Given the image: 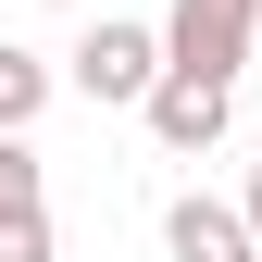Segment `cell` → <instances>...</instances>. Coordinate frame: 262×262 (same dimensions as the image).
<instances>
[{
  "instance_id": "5",
  "label": "cell",
  "mask_w": 262,
  "mask_h": 262,
  "mask_svg": "<svg viewBox=\"0 0 262 262\" xmlns=\"http://www.w3.org/2000/svg\"><path fill=\"white\" fill-rule=\"evenodd\" d=\"M38 113H50V62L0 38V138H25V125H38Z\"/></svg>"
},
{
  "instance_id": "2",
  "label": "cell",
  "mask_w": 262,
  "mask_h": 262,
  "mask_svg": "<svg viewBox=\"0 0 262 262\" xmlns=\"http://www.w3.org/2000/svg\"><path fill=\"white\" fill-rule=\"evenodd\" d=\"M150 75H162V25H88L75 38V88L88 100H150Z\"/></svg>"
},
{
  "instance_id": "8",
  "label": "cell",
  "mask_w": 262,
  "mask_h": 262,
  "mask_svg": "<svg viewBox=\"0 0 262 262\" xmlns=\"http://www.w3.org/2000/svg\"><path fill=\"white\" fill-rule=\"evenodd\" d=\"M237 212H250V237H262V162H250V200H237Z\"/></svg>"
},
{
  "instance_id": "7",
  "label": "cell",
  "mask_w": 262,
  "mask_h": 262,
  "mask_svg": "<svg viewBox=\"0 0 262 262\" xmlns=\"http://www.w3.org/2000/svg\"><path fill=\"white\" fill-rule=\"evenodd\" d=\"M25 200H38V150H25V138H0V212H25Z\"/></svg>"
},
{
  "instance_id": "1",
  "label": "cell",
  "mask_w": 262,
  "mask_h": 262,
  "mask_svg": "<svg viewBox=\"0 0 262 262\" xmlns=\"http://www.w3.org/2000/svg\"><path fill=\"white\" fill-rule=\"evenodd\" d=\"M250 25H262V0H175V25H162V75H212V88H237Z\"/></svg>"
},
{
  "instance_id": "6",
  "label": "cell",
  "mask_w": 262,
  "mask_h": 262,
  "mask_svg": "<svg viewBox=\"0 0 262 262\" xmlns=\"http://www.w3.org/2000/svg\"><path fill=\"white\" fill-rule=\"evenodd\" d=\"M0 262H50V200H25V212H0Z\"/></svg>"
},
{
  "instance_id": "4",
  "label": "cell",
  "mask_w": 262,
  "mask_h": 262,
  "mask_svg": "<svg viewBox=\"0 0 262 262\" xmlns=\"http://www.w3.org/2000/svg\"><path fill=\"white\" fill-rule=\"evenodd\" d=\"M162 250H175V262H250L262 237H250V212H237V200H200V187H187V200L162 212Z\"/></svg>"
},
{
  "instance_id": "3",
  "label": "cell",
  "mask_w": 262,
  "mask_h": 262,
  "mask_svg": "<svg viewBox=\"0 0 262 262\" xmlns=\"http://www.w3.org/2000/svg\"><path fill=\"white\" fill-rule=\"evenodd\" d=\"M138 113H150V138H162V150H212V138H225V113H237V88H212V75H150V100H138Z\"/></svg>"
}]
</instances>
